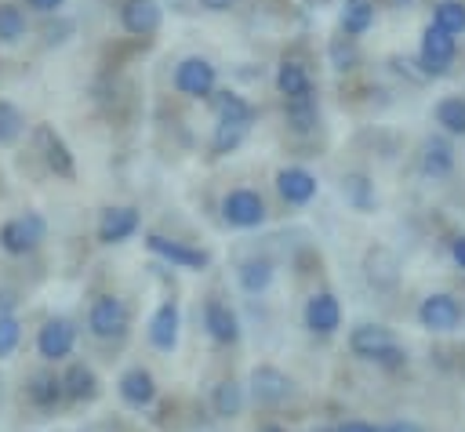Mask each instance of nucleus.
<instances>
[{"instance_id": "obj_29", "label": "nucleus", "mask_w": 465, "mask_h": 432, "mask_svg": "<svg viewBox=\"0 0 465 432\" xmlns=\"http://www.w3.org/2000/svg\"><path fill=\"white\" fill-rule=\"evenodd\" d=\"M341 196L356 207V211H374L378 196H374V182L367 174H341Z\"/></svg>"}, {"instance_id": "obj_23", "label": "nucleus", "mask_w": 465, "mask_h": 432, "mask_svg": "<svg viewBox=\"0 0 465 432\" xmlns=\"http://www.w3.org/2000/svg\"><path fill=\"white\" fill-rule=\"evenodd\" d=\"M272 276H276V265L265 258V254H251L236 265V283L247 290V294H265L272 287Z\"/></svg>"}, {"instance_id": "obj_14", "label": "nucleus", "mask_w": 465, "mask_h": 432, "mask_svg": "<svg viewBox=\"0 0 465 432\" xmlns=\"http://www.w3.org/2000/svg\"><path fill=\"white\" fill-rule=\"evenodd\" d=\"M302 316H305V327L312 334L327 338V334H334L341 327V301L331 290H316V294L305 298V312Z\"/></svg>"}, {"instance_id": "obj_41", "label": "nucleus", "mask_w": 465, "mask_h": 432, "mask_svg": "<svg viewBox=\"0 0 465 432\" xmlns=\"http://www.w3.org/2000/svg\"><path fill=\"white\" fill-rule=\"evenodd\" d=\"M258 432H283V428H280V425H262Z\"/></svg>"}, {"instance_id": "obj_3", "label": "nucleus", "mask_w": 465, "mask_h": 432, "mask_svg": "<svg viewBox=\"0 0 465 432\" xmlns=\"http://www.w3.org/2000/svg\"><path fill=\"white\" fill-rule=\"evenodd\" d=\"M171 87L182 94V98H196V102H207L218 87V65L207 58V54H185L174 73H171Z\"/></svg>"}, {"instance_id": "obj_18", "label": "nucleus", "mask_w": 465, "mask_h": 432, "mask_svg": "<svg viewBox=\"0 0 465 432\" xmlns=\"http://www.w3.org/2000/svg\"><path fill=\"white\" fill-rule=\"evenodd\" d=\"M214 120H225V123H240V127H251L254 123V105L240 94V91H229V87H214V94L207 98Z\"/></svg>"}, {"instance_id": "obj_33", "label": "nucleus", "mask_w": 465, "mask_h": 432, "mask_svg": "<svg viewBox=\"0 0 465 432\" xmlns=\"http://www.w3.org/2000/svg\"><path fill=\"white\" fill-rule=\"evenodd\" d=\"M251 127H240V123H225V120H214V134H211V156H225V152H236L240 142L247 138Z\"/></svg>"}, {"instance_id": "obj_20", "label": "nucleus", "mask_w": 465, "mask_h": 432, "mask_svg": "<svg viewBox=\"0 0 465 432\" xmlns=\"http://www.w3.org/2000/svg\"><path fill=\"white\" fill-rule=\"evenodd\" d=\"M58 378H62V396L73 403H91L102 392V381L87 363H69L65 374H58Z\"/></svg>"}, {"instance_id": "obj_8", "label": "nucleus", "mask_w": 465, "mask_h": 432, "mask_svg": "<svg viewBox=\"0 0 465 432\" xmlns=\"http://www.w3.org/2000/svg\"><path fill=\"white\" fill-rule=\"evenodd\" d=\"M142 229V214L138 207L131 203H113L98 214V225H94V236L102 247H116V243H127L134 232Z\"/></svg>"}, {"instance_id": "obj_19", "label": "nucleus", "mask_w": 465, "mask_h": 432, "mask_svg": "<svg viewBox=\"0 0 465 432\" xmlns=\"http://www.w3.org/2000/svg\"><path fill=\"white\" fill-rule=\"evenodd\" d=\"M116 392H120V399L127 407L142 410V407H149L156 399V381H153V374L145 367H127L120 374V381H116Z\"/></svg>"}, {"instance_id": "obj_26", "label": "nucleus", "mask_w": 465, "mask_h": 432, "mask_svg": "<svg viewBox=\"0 0 465 432\" xmlns=\"http://www.w3.org/2000/svg\"><path fill=\"white\" fill-rule=\"evenodd\" d=\"M432 120H436V127H440L443 134L465 138V98H461V94H443V98H436Z\"/></svg>"}, {"instance_id": "obj_27", "label": "nucleus", "mask_w": 465, "mask_h": 432, "mask_svg": "<svg viewBox=\"0 0 465 432\" xmlns=\"http://www.w3.org/2000/svg\"><path fill=\"white\" fill-rule=\"evenodd\" d=\"M29 36V15L22 11V4L0 0V47H15Z\"/></svg>"}, {"instance_id": "obj_30", "label": "nucleus", "mask_w": 465, "mask_h": 432, "mask_svg": "<svg viewBox=\"0 0 465 432\" xmlns=\"http://www.w3.org/2000/svg\"><path fill=\"white\" fill-rule=\"evenodd\" d=\"M22 134H25V113H22V105L0 94V149L15 145Z\"/></svg>"}, {"instance_id": "obj_1", "label": "nucleus", "mask_w": 465, "mask_h": 432, "mask_svg": "<svg viewBox=\"0 0 465 432\" xmlns=\"http://www.w3.org/2000/svg\"><path fill=\"white\" fill-rule=\"evenodd\" d=\"M29 142H33V152L40 156L47 174H54L58 182H76V152H73V145L65 142V134L54 123H47V120L33 123L29 127Z\"/></svg>"}, {"instance_id": "obj_38", "label": "nucleus", "mask_w": 465, "mask_h": 432, "mask_svg": "<svg viewBox=\"0 0 465 432\" xmlns=\"http://www.w3.org/2000/svg\"><path fill=\"white\" fill-rule=\"evenodd\" d=\"M450 258L458 261V269H465V232L450 240Z\"/></svg>"}, {"instance_id": "obj_25", "label": "nucleus", "mask_w": 465, "mask_h": 432, "mask_svg": "<svg viewBox=\"0 0 465 432\" xmlns=\"http://www.w3.org/2000/svg\"><path fill=\"white\" fill-rule=\"evenodd\" d=\"M378 11H374V0H345L341 4V15H338V25H341V36L349 40H360L371 25H374Z\"/></svg>"}, {"instance_id": "obj_28", "label": "nucleus", "mask_w": 465, "mask_h": 432, "mask_svg": "<svg viewBox=\"0 0 465 432\" xmlns=\"http://www.w3.org/2000/svg\"><path fill=\"white\" fill-rule=\"evenodd\" d=\"M421 171L432 178H447L454 171V149L447 138H429L421 145Z\"/></svg>"}, {"instance_id": "obj_16", "label": "nucleus", "mask_w": 465, "mask_h": 432, "mask_svg": "<svg viewBox=\"0 0 465 432\" xmlns=\"http://www.w3.org/2000/svg\"><path fill=\"white\" fill-rule=\"evenodd\" d=\"M203 330L218 345H236L240 341V316L229 309V301L207 298L203 301Z\"/></svg>"}, {"instance_id": "obj_6", "label": "nucleus", "mask_w": 465, "mask_h": 432, "mask_svg": "<svg viewBox=\"0 0 465 432\" xmlns=\"http://www.w3.org/2000/svg\"><path fill=\"white\" fill-rule=\"evenodd\" d=\"M458 58V36L436 29L432 22L421 29V44H418V62L425 76H447L450 65Z\"/></svg>"}, {"instance_id": "obj_15", "label": "nucleus", "mask_w": 465, "mask_h": 432, "mask_svg": "<svg viewBox=\"0 0 465 432\" xmlns=\"http://www.w3.org/2000/svg\"><path fill=\"white\" fill-rule=\"evenodd\" d=\"M418 319H421V327L425 330H432V334H447V330H454L458 323H461V305L450 298V294H429L421 305H418Z\"/></svg>"}, {"instance_id": "obj_35", "label": "nucleus", "mask_w": 465, "mask_h": 432, "mask_svg": "<svg viewBox=\"0 0 465 432\" xmlns=\"http://www.w3.org/2000/svg\"><path fill=\"white\" fill-rule=\"evenodd\" d=\"M356 40H349V36H334V44H331V62H334V69H352L356 65Z\"/></svg>"}, {"instance_id": "obj_37", "label": "nucleus", "mask_w": 465, "mask_h": 432, "mask_svg": "<svg viewBox=\"0 0 465 432\" xmlns=\"http://www.w3.org/2000/svg\"><path fill=\"white\" fill-rule=\"evenodd\" d=\"M203 11H211V15H225V11H232L236 7V0H196Z\"/></svg>"}, {"instance_id": "obj_10", "label": "nucleus", "mask_w": 465, "mask_h": 432, "mask_svg": "<svg viewBox=\"0 0 465 432\" xmlns=\"http://www.w3.org/2000/svg\"><path fill=\"white\" fill-rule=\"evenodd\" d=\"M145 247H149L156 258L171 261L174 269L203 272V269L211 265V250H203V247H193V243H182V240H167V236H160V232H149V236H145Z\"/></svg>"}, {"instance_id": "obj_36", "label": "nucleus", "mask_w": 465, "mask_h": 432, "mask_svg": "<svg viewBox=\"0 0 465 432\" xmlns=\"http://www.w3.org/2000/svg\"><path fill=\"white\" fill-rule=\"evenodd\" d=\"M25 4V11H33V15H58L62 7H65V0H22Z\"/></svg>"}, {"instance_id": "obj_4", "label": "nucleus", "mask_w": 465, "mask_h": 432, "mask_svg": "<svg viewBox=\"0 0 465 432\" xmlns=\"http://www.w3.org/2000/svg\"><path fill=\"white\" fill-rule=\"evenodd\" d=\"M131 330V312L124 305V298L116 294H98L87 305V334L94 341H120Z\"/></svg>"}, {"instance_id": "obj_24", "label": "nucleus", "mask_w": 465, "mask_h": 432, "mask_svg": "<svg viewBox=\"0 0 465 432\" xmlns=\"http://www.w3.org/2000/svg\"><path fill=\"white\" fill-rule=\"evenodd\" d=\"M25 396H29L33 407L54 410V407L65 399V396H62V378H58L54 370H36V374L25 381Z\"/></svg>"}, {"instance_id": "obj_13", "label": "nucleus", "mask_w": 465, "mask_h": 432, "mask_svg": "<svg viewBox=\"0 0 465 432\" xmlns=\"http://www.w3.org/2000/svg\"><path fill=\"white\" fill-rule=\"evenodd\" d=\"M272 83H276V94L283 98V105H298V102H312V76L302 62L294 58H283L272 73Z\"/></svg>"}, {"instance_id": "obj_22", "label": "nucleus", "mask_w": 465, "mask_h": 432, "mask_svg": "<svg viewBox=\"0 0 465 432\" xmlns=\"http://www.w3.org/2000/svg\"><path fill=\"white\" fill-rule=\"evenodd\" d=\"M363 272H367V280H371V287H378V290H389V287H396V276H400V261H396V254L389 250V247H371L367 250V258H363Z\"/></svg>"}, {"instance_id": "obj_39", "label": "nucleus", "mask_w": 465, "mask_h": 432, "mask_svg": "<svg viewBox=\"0 0 465 432\" xmlns=\"http://www.w3.org/2000/svg\"><path fill=\"white\" fill-rule=\"evenodd\" d=\"M334 432H378V428L367 425V421H345V425H338Z\"/></svg>"}, {"instance_id": "obj_5", "label": "nucleus", "mask_w": 465, "mask_h": 432, "mask_svg": "<svg viewBox=\"0 0 465 432\" xmlns=\"http://www.w3.org/2000/svg\"><path fill=\"white\" fill-rule=\"evenodd\" d=\"M218 214H222V221H225L229 229H258V225H265L269 207H265V196H262L258 189L236 185V189H229V192L222 196Z\"/></svg>"}, {"instance_id": "obj_11", "label": "nucleus", "mask_w": 465, "mask_h": 432, "mask_svg": "<svg viewBox=\"0 0 465 432\" xmlns=\"http://www.w3.org/2000/svg\"><path fill=\"white\" fill-rule=\"evenodd\" d=\"M276 192H280L283 203L305 207V203L320 192V178H316L309 167H302V163H283V167L276 171Z\"/></svg>"}, {"instance_id": "obj_32", "label": "nucleus", "mask_w": 465, "mask_h": 432, "mask_svg": "<svg viewBox=\"0 0 465 432\" xmlns=\"http://www.w3.org/2000/svg\"><path fill=\"white\" fill-rule=\"evenodd\" d=\"M432 25L450 33V36H461L465 33V4L461 0H440L432 7Z\"/></svg>"}, {"instance_id": "obj_9", "label": "nucleus", "mask_w": 465, "mask_h": 432, "mask_svg": "<svg viewBox=\"0 0 465 432\" xmlns=\"http://www.w3.org/2000/svg\"><path fill=\"white\" fill-rule=\"evenodd\" d=\"M116 18H120V29H124L127 36L149 40V36H156L160 25H163V7H160L156 0H120Z\"/></svg>"}, {"instance_id": "obj_7", "label": "nucleus", "mask_w": 465, "mask_h": 432, "mask_svg": "<svg viewBox=\"0 0 465 432\" xmlns=\"http://www.w3.org/2000/svg\"><path fill=\"white\" fill-rule=\"evenodd\" d=\"M76 349V323L69 316H47L36 330V356L44 363H62Z\"/></svg>"}, {"instance_id": "obj_34", "label": "nucleus", "mask_w": 465, "mask_h": 432, "mask_svg": "<svg viewBox=\"0 0 465 432\" xmlns=\"http://www.w3.org/2000/svg\"><path fill=\"white\" fill-rule=\"evenodd\" d=\"M22 341V323L11 312H0V359H11Z\"/></svg>"}, {"instance_id": "obj_2", "label": "nucleus", "mask_w": 465, "mask_h": 432, "mask_svg": "<svg viewBox=\"0 0 465 432\" xmlns=\"http://www.w3.org/2000/svg\"><path fill=\"white\" fill-rule=\"evenodd\" d=\"M47 240V221L40 211H25V214H11L0 225V250L11 258H25L33 254L40 243Z\"/></svg>"}, {"instance_id": "obj_12", "label": "nucleus", "mask_w": 465, "mask_h": 432, "mask_svg": "<svg viewBox=\"0 0 465 432\" xmlns=\"http://www.w3.org/2000/svg\"><path fill=\"white\" fill-rule=\"evenodd\" d=\"M251 396H254L258 403H265V407H276V403H283V399L294 396V381H291V374H283L280 367L258 363V367L251 370Z\"/></svg>"}, {"instance_id": "obj_17", "label": "nucleus", "mask_w": 465, "mask_h": 432, "mask_svg": "<svg viewBox=\"0 0 465 432\" xmlns=\"http://www.w3.org/2000/svg\"><path fill=\"white\" fill-rule=\"evenodd\" d=\"M178 330H182V312H178V301L167 298V301L156 305V312L149 319V345L160 349V352H174Z\"/></svg>"}, {"instance_id": "obj_31", "label": "nucleus", "mask_w": 465, "mask_h": 432, "mask_svg": "<svg viewBox=\"0 0 465 432\" xmlns=\"http://www.w3.org/2000/svg\"><path fill=\"white\" fill-rule=\"evenodd\" d=\"M211 403H214V414H218V417H236V414L243 410V388H240L232 378H225V381L214 385Z\"/></svg>"}, {"instance_id": "obj_40", "label": "nucleus", "mask_w": 465, "mask_h": 432, "mask_svg": "<svg viewBox=\"0 0 465 432\" xmlns=\"http://www.w3.org/2000/svg\"><path fill=\"white\" fill-rule=\"evenodd\" d=\"M389 432H421V425H414V421H396Z\"/></svg>"}, {"instance_id": "obj_21", "label": "nucleus", "mask_w": 465, "mask_h": 432, "mask_svg": "<svg viewBox=\"0 0 465 432\" xmlns=\"http://www.w3.org/2000/svg\"><path fill=\"white\" fill-rule=\"evenodd\" d=\"M392 345H396V338H392V330L381 327V323H360V327H352V334H349V349H352L360 359H374V356H381V352L392 349Z\"/></svg>"}]
</instances>
